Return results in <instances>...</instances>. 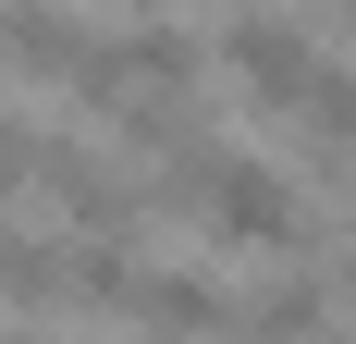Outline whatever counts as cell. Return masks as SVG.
<instances>
[{"label": "cell", "instance_id": "1", "mask_svg": "<svg viewBox=\"0 0 356 344\" xmlns=\"http://www.w3.org/2000/svg\"><path fill=\"white\" fill-rule=\"evenodd\" d=\"M197 234L209 246H258V258H307V209H295V185L270 160H246V148H209V185H197Z\"/></svg>", "mask_w": 356, "mask_h": 344}, {"label": "cell", "instance_id": "2", "mask_svg": "<svg viewBox=\"0 0 356 344\" xmlns=\"http://www.w3.org/2000/svg\"><path fill=\"white\" fill-rule=\"evenodd\" d=\"M221 74H234L258 111H295L307 86H320V37H307V25H270V13H234V25H221Z\"/></svg>", "mask_w": 356, "mask_h": 344}, {"label": "cell", "instance_id": "3", "mask_svg": "<svg viewBox=\"0 0 356 344\" xmlns=\"http://www.w3.org/2000/svg\"><path fill=\"white\" fill-rule=\"evenodd\" d=\"M123 320H160V332H209V320H234V295H221V283H197V271H136Z\"/></svg>", "mask_w": 356, "mask_h": 344}, {"label": "cell", "instance_id": "4", "mask_svg": "<svg viewBox=\"0 0 356 344\" xmlns=\"http://www.w3.org/2000/svg\"><path fill=\"white\" fill-rule=\"evenodd\" d=\"M0 308H62V246L49 234H0Z\"/></svg>", "mask_w": 356, "mask_h": 344}, {"label": "cell", "instance_id": "5", "mask_svg": "<svg viewBox=\"0 0 356 344\" xmlns=\"http://www.w3.org/2000/svg\"><path fill=\"white\" fill-rule=\"evenodd\" d=\"M25 172H37V123L0 111V197H25Z\"/></svg>", "mask_w": 356, "mask_h": 344}, {"label": "cell", "instance_id": "6", "mask_svg": "<svg viewBox=\"0 0 356 344\" xmlns=\"http://www.w3.org/2000/svg\"><path fill=\"white\" fill-rule=\"evenodd\" d=\"M344 25H356V0H344Z\"/></svg>", "mask_w": 356, "mask_h": 344}]
</instances>
